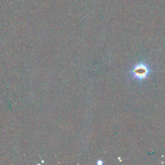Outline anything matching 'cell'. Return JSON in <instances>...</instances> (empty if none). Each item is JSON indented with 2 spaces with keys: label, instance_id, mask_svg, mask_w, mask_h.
I'll return each instance as SVG.
<instances>
[{
  "label": "cell",
  "instance_id": "obj_1",
  "mask_svg": "<svg viewBox=\"0 0 165 165\" xmlns=\"http://www.w3.org/2000/svg\"><path fill=\"white\" fill-rule=\"evenodd\" d=\"M152 71V68L147 63L141 61L134 66L129 71V74L132 78L141 82L148 77Z\"/></svg>",
  "mask_w": 165,
  "mask_h": 165
},
{
  "label": "cell",
  "instance_id": "obj_2",
  "mask_svg": "<svg viewBox=\"0 0 165 165\" xmlns=\"http://www.w3.org/2000/svg\"><path fill=\"white\" fill-rule=\"evenodd\" d=\"M103 163V162L101 161V160H99V161L97 162V164H102Z\"/></svg>",
  "mask_w": 165,
  "mask_h": 165
}]
</instances>
